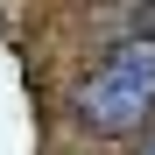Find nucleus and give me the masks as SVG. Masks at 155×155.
<instances>
[{
  "instance_id": "f257e3e1",
  "label": "nucleus",
  "mask_w": 155,
  "mask_h": 155,
  "mask_svg": "<svg viewBox=\"0 0 155 155\" xmlns=\"http://www.w3.org/2000/svg\"><path fill=\"white\" fill-rule=\"evenodd\" d=\"M78 113L99 134H134V127H148V113H155V57H148V42H134V49H120V57L99 64L78 85Z\"/></svg>"
},
{
  "instance_id": "f03ea898",
  "label": "nucleus",
  "mask_w": 155,
  "mask_h": 155,
  "mask_svg": "<svg viewBox=\"0 0 155 155\" xmlns=\"http://www.w3.org/2000/svg\"><path fill=\"white\" fill-rule=\"evenodd\" d=\"M141 155H155V141H148V148H141Z\"/></svg>"
}]
</instances>
